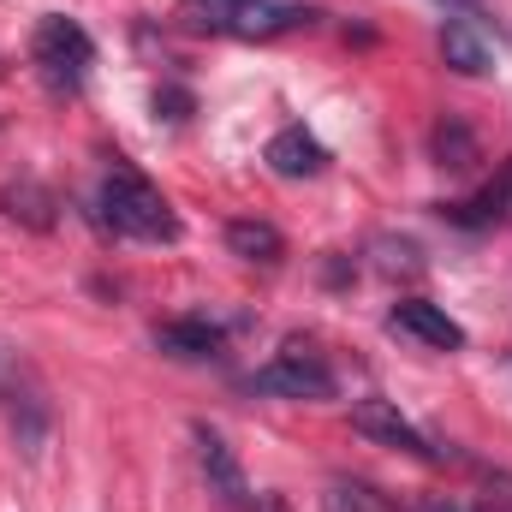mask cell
I'll return each mask as SVG.
<instances>
[{"instance_id": "obj_1", "label": "cell", "mask_w": 512, "mask_h": 512, "mask_svg": "<svg viewBox=\"0 0 512 512\" xmlns=\"http://www.w3.org/2000/svg\"><path fill=\"white\" fill-rule=\"evenodd\" d=\"M179 18L191 30H215V36H239V42H268L286 36L298 24L316 18L310 0H179Z\"/></svg>"}, {"instance_id": "obj_2", "label": "cell", "mask_w": 512, "mask_h": 512, "mask_svg": "<svg viewBox=\"0 0 512 512\" xmlns=\"http://www.w3.org/2000/svg\"><path fill=\"white\" fill-rule=\"evenodd\" d=\"M102 221H108L114 233H126V239H143V245L179 239V215H173L167 197H161L143 173H131V167H114V173L102 179Z\"/></svg>"}, {"instance_id": "obj_3", "label": "cell", "mask_w": 512, "mask_h": 512, "mask_svg": "<svg viewBox=\"0 0 512 512\" xmlns=\"http://www.w3.org/2000/svg\"><path fill=\"white\" fill-rule=\"evenodd\" d=\"M30 60H36V72H42L48 90H66V96H72V90L90 78V66H96V42H90V30H84L78 18L48 12V18L36 24V36H30Z\"/></svg>"}, {"instance_id": "obj_4", "label": "cell", "mask_w": 512, "mask_h": 512, "mask_svg": "<svg viewBox=\"0 0 512 512\" xmlns=\"http://www.w3.org/2000/svg\"><path fill=\"white\" fill-rule=\"evenodd\" d=\"M251 393H268V399H334V370L304 358V352H280L274 364H262L256 376H245Z\"/></svg>"}, {"instance_id": "obj_5", "label": "cell", "mask_w": 512, "mask_h": 512, "mask_svg": "<svg viewBox=\"0 0 512 512\" xmlns=\"http://www.w3.org/2000/svg\"><path fill=\"white\" fill-rule=\"evenodd\" d=\"M352 429H358V435H370L376 447L405 453V459H441V447H429V441H423V429H417L411 417H399V405H393V399H358V405H352Z\"/></svg>"}, {"instance_id": "obj_6", "label": "cell", "mask_w": 512, "mask_h": 512, "mask_svg": "<svg viewBox=\"0 0 512 512\" xmlns=\"http://www.w3.org/2000/svg\"><path fill=\"white\" fill-rule=\"evenodd\" d=\"M387 328H393V334H411V340H417V346H429V352H459V346H465V328H459L441 304H423V298L393 304Z\"/></svg>"}, {"instance_id": "obj_7", "label": "cell", "mask_w": 512, "mask_h": 512, "mask_svg": "<svg viewBox=\"0 0 512 512\" xmlns=\"http://www.w3.org/2000/svg\"><path fill=\"white\" fill-rule=\"evenodd\" d=\"M191 435H197V465H203L209 489H215L227 507H251V483H245V471H239V459H233L227 435H221V429H209V423H197Z\"/></svg>"}, {"instance_id": "obj_8", "label": "cell", "mask_w": 512, "mask_h": 512, "mask_svg": "<svg viewBox=\"0 0 512 512\" xmlns=\"http://www.w3.org/2000/svg\"><path fill=\"white\" fill-rule=\"evenodd\" d=\"M262 161H268L280 179H316V173L328 167V149H322L304 126H286V131H274V137H268Z\"/></svg>"}, {"instance_id": "obj_9", "label": "cell", "mask_w": 512, "mask_h": 512, "mask_svg": "<svg viewBox=\"0 0 512 512\" xmlns=\"http://www.w3.org/2000/svg\"><path fill=\"white\" fill-rule=\"evenodd\" d=\"M155 346H161L167 358H209V352H221V328L203 322V316L161 322V328H155Z\"/></svg>"}, {"instance_id": "obj_10", "label": "cell", "mask_w": 512, "mask_h": 512, "mask_svg": "<svg viewBox=\"0 0 512 512\" xmlns=\"http://www.w3.org/2000/svg\"><path fill=\"white\" fill-rule=\"evenodd\" d=\"M227 251L239 256V262H262V268H274L280 256H286V239H280V227H268V221H227Z\"/></svg>"}, {"instance_id": "obj_11", "label": "cell", "mask_w": 512, "mask_h": 512, "mask_svg": "<svg viewBox=\"0 0 512 512\" xmlns=\"http://www.w3.org/2000/svg\"><path fill=\"white\" fill-rule=\"evenodd\" d=\"M441 54L459 78H489L495 72V54L483 48V36L471 24H441Z\"/></svg>"}, {"instance_id": "obj_12", "label": "cell", "mask_w": 512, "mask_h": 512, "mask_svg": "<svg viewBox=\"0 0 512 512\" xmlns=\"http://www.w3.org/2000/svg\"><path fill=\"white\" fill-rule=\"evenodd\" d=\"M435 155H441V167H459V173H465V167L477 161V137L459 126V120H441V126H435Z\"/></svg>"}, {"instance_id": "obj_13", "label": "cell", "mask_w": 512, "mask_h": 512, "mask_svg": "<svg viewBox=\"0 0 512 512\" xmlns=\"http://www.w3.org/2000/svg\"><path fill=\"white\" fill-rule=\"evenodd\" d=\"M6 215H18V221H30V227H48V221H54V197L24 179V185L6 191Z\"/></svg>"}, {"instance_id": "obj_14", "label": "cell", "mask_w": 512, "mask_h": 512, "mask_svg": "<svg viewBox=\"0 0 512 512\" xmlns=\"http://www.w3.org/2000/svg\"><path fill=\"white\" fill-rule=\"evenodd\" d=\"M507 197H512V167H507V179L501 185H489L477 203H459V221L465 227H483V221H501V209H507Z\"/></svg>"}, {"instance_id": "obj_15", "label": "cell", "mask_w": 512, "mask_h": 512, "mask_svg": "<svg viewBox=\"0 0 512 512\" xmlns=\"http://www.w3.org/2000/svg\"><path fill=\"white\" fill-rule=\"evenodd\" d=\"M322 512H370L358 495H346V489H334V495H322Z\"/></svg>"}, {"instance_id": "obj_16", "label": "cell", "mask_w": 512, "mask_h": 512, "mask_svg": "<svg viewBox=\"0 0 512 512\" xmlns=\"http://www.w3.org/2000/svg\"><path fill=\"white\" fill-rule=\"evenodd\" d=\"M251 512H292V501H286V495H274V489H268V495H256V501H251Z\"/></svg>"}, {"instance_id": "obj_17", "label": "cell", "mask_w": 512, "mask_h": 512, "mask_svg": "<svg viewBox=\"0 0 512 512\" xmlns=\"http://www.w3.org/2000/svg\"><path fill=\"white\" fill-rule=\"evenodd\" d=\"M477 512H495V507H477Z\"/></svg>"}]
</instances>
